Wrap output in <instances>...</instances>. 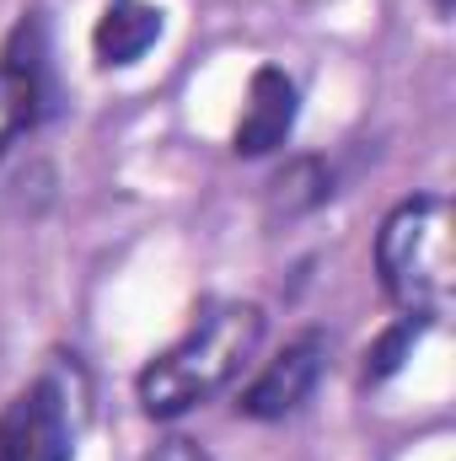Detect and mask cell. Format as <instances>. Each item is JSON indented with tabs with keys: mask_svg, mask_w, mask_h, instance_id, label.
Instances as JSON below:
<instances>
[{
	"mask_svg": "<svg viewBox=\"0 0 456 461\" xmlns=\"http://www.w3.org/2000/svg\"><path fill=\"white\" fill-rule=\"evenodd\" d=\"M76 456V429H70V402L59 381H32L22 386L5 413H0V461H70Z\"/></svg>",
	"mask_w": 456,
	"mask_h": 461,
	"instance_id": "3957f363",
	"label": "cell"
},
{
	"mask_svg": "<svg viewBox=\"0 0 456 461\" xmlns=\"http://www.w3.org/2000/svg\"><path fill=\"white\" fill-rule=\"evenodd\" d=\"M424 328H430L424 317H403V322H392V328L370 344V354H365V386H376V381L397 375V365L408 359V348L419 344V333H424Z\"/></svg>",
	"mask_w": 456,
	"mask_h": 461,
	"instance_id": "9c48e42d",
	"label": "cell"
},
{
	"mask_svg": "<svg viewBox=\"0 0 456 461\" xmlns=\"http://www.w3.org/2000/svg\"><path fill=\"white\" fill-rule=\"evenodd\" d=\"M150 461H210V456H205L194 440H167V446H161V451H156Z\"/></svg>",
	"mask_w": 456,
	"mask_h": 461,
	"instance_id": "30bf717a",
	"label": "cell"
},
{
	"mask_svg": "<svg viewBox=\"0 0 456 461\" xmlns=\"http://www.w3.org/2000/svg\"><path fill=\"white\" fill-rule=\"evenodd\" d=\"M296 129V81L279 70V65H263L247 86V108L236 123V156H269L290 140Z\"/></svg>",
	"mask_w": 456,
	"mask_h": 461,
	"instance_id": "8992f818",
	"label": "cell"
},
{
	"mask_svg": "<svg viewBox=\"0 0 456 461\" xmlns=\"http://www.w3.org/2000/svg\"><path fill=\"white\" fill-rule=\"evenodd\" d=\"M263 344V306L252 301H221L205 306L199 322L140 370V408L150 419H183L188 408L221 397L247 370V359Z\"/></svg>",
	"mask_w": 456,
	"mask_h": 461,
	"instance_id": "6da1fadb",
	"label": "cell"
},
{
	"mask_svg": "<svg viewBox=\"0 0 456 461\" xmlns=\"http://www.w3.org/2000/svg\"><path fill=\"white\" fill-rule=\"evenodd\" d=\"M49 76H43V27L38 16L16 22V32L0 49V156L43 118Z\"/></svg>",
	"mask_w": 456,
	"mask_h": 461,
	"instance_id": "277c9868",
	"label": "cell"
},
{
	"mask_svg": "<svg viewBox=\"0 0 456 461\" xmlns=\"http://www.w3.org/2000/svg\"><path fill=\"white\" fill-rule=\"evenodd\" d=\"M435 11H441V16H451V11H456V0H435Z\"/></svg>",
	"mask_w": 456,
	"mask_h": 461,
	"instance_id": "8fae6325",
	"label": "cell"
},
{
	"mask_svg": "<svg viewBox=\"0 0 456 461\" xmlns=\"http://www.w3.org/2000/svg\"><path fill=\"white\" fill-rule=\"evenodd\" d=\"M323 359H328V339H323L317 328L301 333V339H290V344L252 375V386L242 392L236 408H242L247 419H258V424H274V419L296 413V408L312 397V386H317V375H323Z\"/></svg>",
	"mask_w": 456,
	"mask_h": 461,
	"instance_id": "5b68a950",
	"label": "cell"
},
{
	"mask_svg": "<svg viewBox=\"0 0 456 461\" xmlns=\"http://www.w3.org/2000/svg\"><path fill=\"white\" fill-rule=\"evenodd\" d=\"M328 194H333L328 167H323L317 156H296V161H285V167L274 172V183H269V215H274V221H301V215H312L317 204H328Z\"/></svg>",
	"mask_w": 456,
	"mask_h": 461,
	"instance_id": "ba28073f",
	"label": "cell"
},
{
	"mask_svg": "<svg viewBox=\"0 0 456 461\" xmlns=\"http://www.w3.org/2000/svg\"><path fill=\"white\" fill-rule=\"evenodd\" d=\"M376 274L403 317L435 322L456 295L451 204L441 194L403 199L376 230Z\"/></svg>",
	"mask_w": 456,
	"mask_h": 461,
	"instance_id": "7a4b0ae2",
	"label": "cell"
},
{
	"mask_svg": "<svg viewBox=\"0 0 456 461\" xmlns=\"http://www.w3.org/2000/svg\"><path fill=\"white\" fill-rule=\"evenodd\" d=\"M156 38H161V11L156 5H145V0H114L97 16L92 49H97L103 65H134Z\"/></svg>",
	"mask_w": 456,
	"mask_h": 461,
	"instance_id": "52a82bcc",
	"label": "cell"
}]
</instances>
